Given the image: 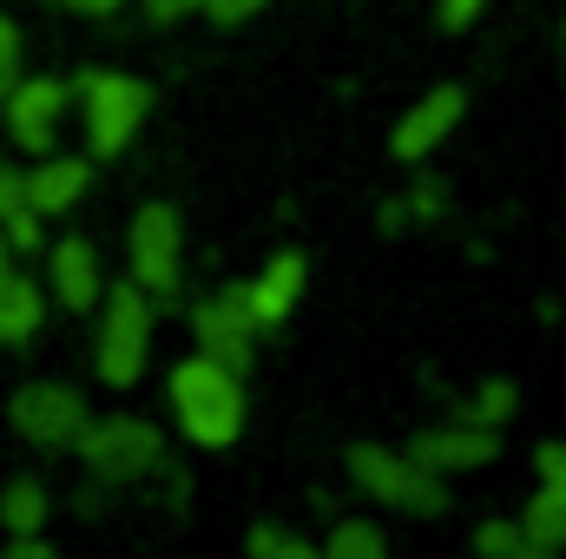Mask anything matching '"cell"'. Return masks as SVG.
Returning <instances> with one entry per match:
<instances>
[{
	"instance_id": "cell-30",
	"label": "cell",
	"mask_w": 566,
	"mask_h": 559,
	"mask_svg": "<svg viewBox=\"0 0 566 559\" xmlns=\"http://www.w3.org/2000/svg\"><path fill=\"white\" fill-rule=\"evenodd\" d=\"M0 271H13V244H7V231H0Z\"/></svg>"
},
{
	"instance_id": "cell-29",
	"label": "cell",
	"mask_w": 566,
	"mask_h": 559,
	"mask_svg": "<svg viewBox=\"0 0 566 559\" xmlns=\"http://www.w3.org/2000/svg\"><path fill=\"white\" fill-rule=\"evenodd\" d=\"M60 7H73V13H86V20H106L119 0H60Z\"/></svg>"
},
{
	"instance_id": "cell-14",
	"label": "cell",
	"mask_w": 566,
	"mask_h": 559,
	"mask_svg": "<svg viewBox=\"0 0 566 559\" xmlns=\"http://www.w3.org/2000/svg\"><path fill=\"white\" fill-rule=\"evenodd\" d=\"M303 289H310V257H303V251H277L258 277L244 283V296H251V309H258V323H264V329L283 323V316L303 303Z\"/></svg>"
},
{
	"instance_id": "cell-31",
	"label": "cell",
	"mask_w": 566,
	"mask_h": 559,
	"mask_svg": "<svg viewBox=\"0 0 566 559\" xmlns=\"http://www.w3.org/2000/svg\"><path fill=\"white\" fill-rule=\"evenodd\" d=\"M560 46H566V27H560Z\"/></svg>"
},
{
	"instance_id": "cell-5",
	"label": "cell",
	"mask_w": 566,
	"mask_h": 559,
	"mask_svg": "<svg viewBox=\"0 0 566 559\" xmlns=\"http://www.w3.org/2000/svg\"><path fill=\"white\" fill-rule=\"evenodd\" d=\"M73 454L86 461V474L99 487H133V481H151L165 467V434L139 415H99L80 428Z\"/></svg>"
},
{
	"instance_id": "cell-26",
	"label": "cell",
	"mask_w": 566,
	"mask_h": 559,
	"mask_svg": "<svg viewBox=\"0 0 566 559\" xmlns=\"http://www.w3.org/2000/svg\"><path fill=\"white\" fill-rule=\"evenodd\" d=\"M434 13H441V27H448V33H468V27L488 13V0H441Z\"/></svg>"
},
{
	"instance_id": "cell-23",
	"label": "cell",
	"mask_w": 566,
	"mask_h": 559,
	"mask_svg": "<svg viewBox=\"0 0 566 559\" xmlns=\"http://www.w3.org/2000/svg\"><path fill=\"white\" fill-rule=\"evenodd\" d=\"M0 231H7V244H13V251H40V211H33V204H27V211H13Z\"/></svg>"
},
{
	"instance_id": "cell-13",
	"label": "cell",
	"mask_w": 566,
	"mask_h": 559,
	"mask_svg": "<svg viewBox=\"0 0 566 559\" xmlns=\"http://www.w3.org/2000/svg\"><path fill=\"white\" fill-rule=\"evenodd\" d=\"M86 184H93V158L40 151V165L27 171V204H33L40 218H60V211H73V204L86 198Z\"/></svg>"
},
{
	"instance_id": "cell-8",
	"label": "cell",
	"mask_w": 566,
	"mask_h": 559,
	"mask_svg": "<svg viewBox=\"0 0 566 559\" xmlns=\"http://www.w3.org/2000/svg\"><path fill=\"white\" fill-rule=\"evenodd\" d=\"M7 421L20 428V441L33 447H73L80 428H86V395L66 389V382H20L13 402H7Z\"/></svg>"
},
{
	"instance_id": "cell-18",
	"label": "cell",
	"mask_w": 566,
	"mask_h": 559,
	"mask_svg": "<svg viewBox=\"0 0 566 559\" xmlns=\"http://www.w3.org/2000/svg\"><path fill=\"white\" fill-rule=\"evenodd\" d=\"M389 553V534L376 520H336L329 540H323V559H382Z\"/></svg>"
},
{
	"instance_id": "cell-21",
	"label": "cell",
	"mask_w": 566,
	"mask_h": 559,
	"mask_svg": "<svg viewBox=\"0 0 566 559\" xmlns=\"http://www.w3.org/2000/svg\"><path fill=\"white\" fill-rule=\"evenodd\" d=\"M244 553L251 559H316V547H310L303 534H290V527H271V520H264V527L244 534Z\"/></svg>"
},
{
	"instance_id": "cell-15",
	"label": "cell",
	"mask_w": 566,
	"mask_h": 559,
	"mask_svg": "<svg viewBox=\"0 0 566 559\" xmlns=\"http://www.w3.org/2000/svg\"><path fill=\"white\" fill-rule=\"evenodd\" d=\"M46 323V289L20 271H0V342H27Z\"/></svg>"
},
{
	"instance_id": "cell-28",
	"label": "cell",
	"mask_w": 566,
	"mask_h": 559,
	"mask_svg": "<svg viewBox=\"0 0 566 559\" xmlns=\"http://www.w3.org/2000/svg\"><path fill=\"white\" fill-rule=\"evenodd\" d=\"M145 13L171 27V20H185V13H205V0H145Z\"/></svg>"
},
{
	"instance_id": "cell-4",
	"label": "cell",
	"mask_w": 566,
	"mask_h": 559,
	"mask_svg": "<svg viewBox=\"0 0 566 559\" xmlns=\"http://www.w3.org/2000/svg\"><path fill=\"white\" fill-rule=\"evenodd\" d=\"M73 86H80V119H86L93 158H119L151 119V86L139 73H113V66H86Z\"/></svg>"
},
{
	"instance_id": "cell-7",
	"label": "cell",
	"mask_w": 566,
	"mask_h": 559,
	"mask_svg": "<svg viewBox=\"0 0 566 559\" xmlns=\"http://www.w3.org/2000/svg\"><path fill=\"white\" fill-rule=\"evenodd\" d=\"M258 329H264V323H258L244 283H224L218 296H205V303L191 309V336H198V349L218 356V362H231V369H251V362H258Z\"/></svg>"
},
{
	"instance_id": "cell-27",
	"label": "cell",
	"mask_w": 566,
	"mask_h": 559,
	"mask_svg": "<svg viewBox=\"0 0 566 559\" xmlns=\"http://www.w3.org/2000/svg\"><path fill=\"white\" fill-rule=\"evenodd\" d=\"M7 559H53L46 534H7Z\"/></svg>"
},
{
	"instance_id": "cell-11",
	"label": "cell",
	"mask_w": 566,
	"mask_h": 559,
	"mask_svg": "<svg viewBox=\"0 0 566 559\" xmlns=\"http://www.w3.org/2000/svg\"><path fill=\"white\" fill-rule=\"evenodd\" d=\"M66 80H13V93H7V133L20 151H53V133H60V119H66Z\"/></svg>"
},
{
	"instance_id": "cell-10",
	"label": "cell",
	"mask_w": 566,
	"mask_h": 559,
	"mask_svg": "<svg viewBox=\"0 0 566 559\" xmlns=\"http://www.w3.org/2000/svg\"><path fill=\"white\" fill-rule=\"evenodd\" d=\"M409 454L422 461L428 474H474V467H488L494 454H501V428H481V421H448V428H422L416 441H409Z\"/></svg>"
},
{
	"instance_id": "cell-2",
	"label": "cell",
	"mask_w": 566,
	"mask_h": 559,
	"mask_svg": "<svg viewBox=\"0 0 566 559\" xmlns=\"http://www.w3.org/2000/svg\"><path fill=\"white\" fill-rule=\"evenodd\" d=\"M349 481H356L376 507H396V514H416V520L448 514V481H441V474H428L409 447L356 441V447H349Z\"/></svg>"
},
{
	"instance_id": "cell-17",
	"label": "cell",
	"mask_w": 566,
	"mask_h": 559,
	"mask_svg": "<svg viewBox=\"0 0 566 559\" xmlns=\"http://www.w3.org/2000/svg\"><path fill=\"white\" fill-rule=\"evenodd\" d=\"M46 514H53V500H46V487L33 474L0 487V527L7 534H46Z\"/></svg>"
},
{
	"instance_id": "cell-24",
	"label": "cell",
	"mask_w": 566,
	"mask_h": 559,
	"mask_svg": "<svg viewBox=\"0 0 566 559\" xmlns=\"http://www.w3.org/2000/svg\"><path fill=\"white\" fill-rule=\"evenodd\" d=\"M271 0H205V13L218 20V27H244V20H258Z\"/></svg>"
},
{
	"instance_id": "cell-9",
	"label": "cell",
	"mask_w": 566,
	"mask_h": 559,
	"mask_svg": "<svg viewBox=\"0 0 566 559\" xmlns=\"http://www.w3.org/2000/svg\"><path fill=\"white\" fill-rule=\"evenodd\" d=\"M461 119H468V93H461V86H428L422 99L396 119L389 151H396L402 165H422V158H434L441 145L461 133Z\"/></svg>"
},
{
	"instance_id": "cell-6",
	"label": "cell",
	"mask_w": 566,
	"mask_h": 559,
	"mask_svg": "<svg viewBox=\"0 0 566 559\" xmlns=\"http://www.w3.org/2000/svg\"><path fill=\"white\" fill-rule=\"evenodd\" d=\"M126 264H133V283L151 289V303L185 283V218H178L171 204H139V211H133Z\"/></svg>"
},
{
	"instance_id": "cell-25",
	"label": "cell",
	"mask_w": 566,
	"mask_h": 559,
	"mask_svg": "<svg viewBox=\"0 0 566 559\" xmlns=\"http://www.w3.org/2000/svg\"><path fill=\"white\" fill-rule=\"evenodd\" d=\"M13 211H27V171H13V165H0V224H7Z\"/></svg>"
},
{
	"instance_id": "cell-22",
	"label": "cell",
	"mask_w": 566,
	"mask_h": 559,
	"mask_svg": "<svg viewBox=\"0 0 566 559\" xmlns=\"http://www.w3.org/2000/svg\"><path fill=\"white\" fill-rule=\"evenodd\" d=\"M13 80H20V27L0 13V99L13 93Z\"/></svg>"
},
{
	"instance_id": "cell-1",
	"label": "cell",
	"mask_w": 566,
	"mask_h": 559,
	"mask_svg": "<svg viewBox=\"0 0 566 559\" xmlns=\"http://www.w3.org/2000/svg\"><path fill=\"white\" fill-rule=\"evenodd\" d=\"M165 389H171V415H178L191 447H231L244 434V369L198 349L171 369Z\"/></svg>"
},
{
	"instance_id": "cell-12",
	"label": "cell",
	"mask_w": 566,
	"mask_h": 559,
	"mask_svg": "<svg viewBox=\"0 0 566 559\" xmlns=\"http://www.w3.org/2000/svg\"><path fill=\"white\" fill-rule=\"evenodd\" d=\"M46 283L66 309H93L106 296V271H99V251L86 238H60L53 257H46Z\"/></svg>"
},
{
	"instance_id": "cell-16",
	"label": "cell",
	"mask_w": 566,
	"mask_h": 559,
	"mask_svg": "<svg viewBox=\"0 0 566 559\" xmlns=\"http://www.w3.org/2000/svg\"><path fill=\"white\" fill-rule=\"evenodd\" d=\"M521 527H527V540L541 547V559H547V553H566V487L541 481V494L521 507Z\"/></svg>"
},
{
	"instance_id": "cell-19",
	"label": "cell",
	"mask_w": 566,
	"mask_h": 559,
	"mask_svg": "<svg viewBox=\"0 0 566 559\" xmlns=\"http://www.w3.org/2000/svg\"><path fill=\"white\" fill-rule=\"evenodd\" d=\"M474 553L481 559H541V547L527 540L521 520H481L474 527Z\"/></svg>"
},
{
	"instance_id": "cell-3",
	"label": "cell",
	"mask_w": 566,
	"mask_h": 559,
	"mask_svg": "<svg viewBox=\"0 0 566 559\" xmlns=\"http://www.w3.org/2000/svg\"><path fill=\"white\" fill-rule=\"evenodd\" d=\"M151 362V289L113 283L99 296V336H93V369L106 389H133Z\"/></svg>"
},
{
	"instance_id": "cell-20",
	"label": "cell",
	"mask_w": 566,
	"mask_h": 559,
	"mask_svg": "<svg viewBox=\"0 0 566 559\" xmlns=\"http://www.w3.org/2000/svg\"><path fill=\"white\" fill-rule=\"evenodd\" d=\"M514 409H521V389H514L507 376H488V382L474 389V402H468V421H481V428H501Z\"/></svg>"
}]
</instances>
